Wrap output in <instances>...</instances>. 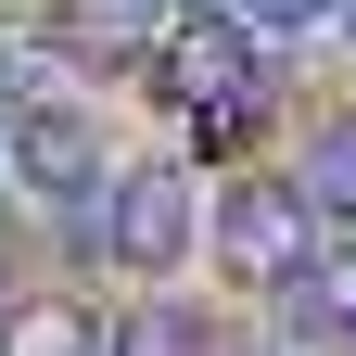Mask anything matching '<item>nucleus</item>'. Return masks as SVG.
I'll return each mask as SVG.
<instances>
[{"instance_id":"f257e3e1","label":"nucleus","mask_w":356,"mask_h":356,"mask_svg":"<svg viewBox=\"0 0 356 356\" xmlns=\"http://www.w3.org/2000/svg\"><path fill=\"white\" fill-rule=\"evenodd\" d=\"M216 254H229V280L293 293L305 267H318V191H293V178H242L229 216H216Z\"/></svg>"},{"instance_id":"f03ea898","label":"nucleus","mask_w":356,"mask_h":356,"mask_svg":"<svg viewBox=\"0 0 356 356\" xmlns=\"http://www.w3.org/2000/svg\"><path fill=\"white\" fill-rule=\"evenodd\" d=\"M242 76H267V64L242 51V26L216 13V0H204L191 26H165V38H153V89H165V102H191V115H204V102H229Z\"/></svg>"},{"instance_id":"7ed1b4c3","label":"nucleus","mask_w":356,"mask_h":356,"mask_svg":"<svg viewBox=\"0 0 356 356\" xmlns=\"http://www.w3.org/2000/svg\"><path fill=\"white\" fill-rule=\"evenodd\" d=\"M178 242H191V178H178V165L115 178V267H127V280H165Z\"/></svg>"},{"instance_id":"20e7f679","label":"nucleus","mask_w":356,"mask_h":356,"mask_svg":"<svg viewBox=\"0 0 356 356\" xmlns=\"http://www.w3.org/2000/svg\"><path fill=\"white\" fill-rule=\"evenodd\" d=\"M13 178L38 204H76L89 178H102V140H89V115H26L13 127Z\"/></svg>"},{"instance_id":"39448f33","label":"nucleus","mask_w":356,"mask_h":356,"mask_svg":"<svg viewBox=\"0 0 356 356\" xmlns=\"http://www.w3.org/2000/svg\"><path fill=\"white\" fill-rule=\"evenodd\" d=\"M115 331H89V305H13L0 318V356H102Z\"/></svg>"},{"instance_id":"423d86ee","label":"nucleus","mask_w":356,"mask_h":356,"mask_svg":"<svg viewBox=\"0 0 356 356\" xmlns=\"http://www.w3.org/2000/svg\"><path fill=\"white\" fill-rule=\"evenodd\" d=\"M64 38H76L89 64H127L153 38V0H64Z\"/></svg>"},{"instance_id":"0eeeda50","label":"nucleus","mask_w":356,"mask_h":356,"mask_svg":"<svg viewBox=\"0 0 356 356\" xmlns=\"http://www.w3.org/2000/svg\"><path fill=\"white\" fill-rule=\"evenodd\" d=\"M102 356H216V331L191 318V305H127Z\"/></svg>"},{"instance_id":"6e6552de","label":"nucleus","mask_w":356,"mask_h":356,"mask_svg":"<svg viewBox=\"0 0 356 356\" xmlns=\"http://www.w3.org/2000/svg\"><path fill=\"white\" fill-rule=\"evenodd\" d=\"M305 191H318V216H356V115H331L305 140Z\"/></svg>"},{"instance_id":"1a4fd4ad","label":"nucleus","mask_w":356,"mask_h":356,"mask_svg":"<svg viewBox=\"0 0 356 356\" xmlns=\"http://www.w3.org/2000/svg\"><path fill=\"white\" fill-rule=\"evenodd\" d=\"M293 305H305V318H318L331 343H356V254H318V267L293 280Z\"/></svg>"},{"instance_id":"9d476101","label":"nucleus","mask_w":356,"mask_h":356,"mask_svg":"<svg viewBox=\"0 0 356 356\" xmlns=\"http://www.w3.org/2000/svg\"><path fill=\"white\" fill-rule=\"evenodd\" d=\"M242 13H254V26H305L318 0H242Z\"/></svg>"},{"instance_id":"9b49d317","label":"nucleus","mask_w":356,"mask_h":356,"mask_svg":"<svg viewBox=\"0 0 356 356\" xmlns=\"http://www.w3.org/2000/svg\"><path fill=\"white\" fill-rule=\"evenodd\" d=\"M343 26H356V0H343Z\"/></svg>"}]
</instances>
